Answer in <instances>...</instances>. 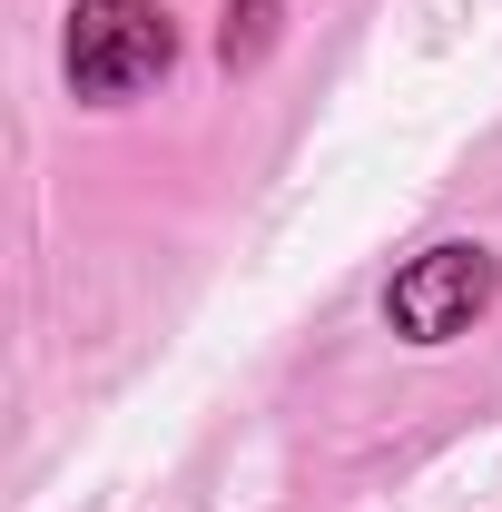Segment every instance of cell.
Masks as SVG:
<instances>
[{"label":"cell","mask_w":502,"mask_h":512,"mask_svg":"<svg viewBox=\"0 0 502 512\" xmlns=\"http://www.w3.org/2000/svg\"><path fill=\"white\" fill-rule=\"evenodd\" d=\"M266 30H276V0H237V10H227V40H217V50H227V69L256 60V50H266Z\"/></svg>","instance_id":"obj_3"},{"label":"cell","mask_w":502,"mask_h":512,"mask_svg":"<svg viewBox=\"0 0 502 512\" xmlns=\"http://www.w3.org/2000/svg\"><path fill=\"white\" fill-rule=\"evenodd\" d=\"M502 266L483 247H424L394 286H384V316H394V335H414V345H453L463 325L493 306Z\"/></svg>","instance_id":"obj_2"},{"label":"cell","mask_w":502,"mask_h":512,"mask_svg":"<svg viewBox=\"0 0 502 512\" xmlns=\"http://www.w3.org/2000/svg\"><path fill=\"white\" fill-rule=\"evenodd\" d=\"M178 60V20L158 0H79L69 10V89L79 99H128Z\"/></svg>","instance_id":"obj_1"}]
</instances>
